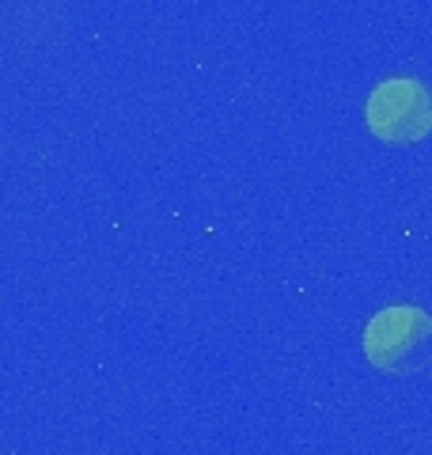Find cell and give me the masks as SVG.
Returning <instances> with one entry per match:
<instances>
[{
    "instance_id": "2",
    "label": "cell",
    "mask_w": 432,
    "mask_h": 455,
    "mask_svg": "<svg viewBox=\"0 0 432 455\" xmlns=\"http://www.w3.org/2000/svg\"><path fill=\"white\" fill-rule=\"evenodd\" d=\"M364 118L380 140L391 145L421 140L432 130V92L417 76H391L368 95Z\"/></svg>"
},
{
    "instance_id": "1",
    "label": "cell",
    "mask_w": 432,
    "mask_h": 455,
    "mask_svg": "<svg viewBox=\"0 0 432 455\" xmlns=\"http://www.w3.org/2000/svg\"><path fill=\"white\" fill-rule=\"evenodd\" d=\"M364 357L391 376H413L432 364V319L413 304L383 307L364 326Z\"/></svg>"
}]
</instances>
